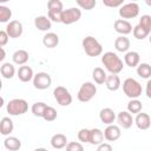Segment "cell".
Wrapping results in <instances>:
<instances>
[{
    "label": "cell",
    "instance_id": "6da1fadb",
    "mask_svg": "<svg viewBox=\"0 0 151 151\" xmlns=\"http://www.w3.org/2000/svg\"><path fill=\"white\" fill-rule=\"evenodd\" d=\"M101 63L105 68L110 72V74H118L123 71L124 67L123 60L114 52H105L101 55Z\"/></svg>",
    "mask_w": 151,
    "mask_h": 151
},
{
    "label": "cell",
    "instance_id": "7a4b0ae2",
    "mask_svg": "<svg viewBox=\"0 0 151 151\" xmlns=\"http://www.w3.org/2000/svg\"><path fill=\"white\" fill-rule=\"evenodd\" d=\"M133 37L138 40H143L151 34V15L144 14L140 17L138 25L133 27Z\"/></svg>",
    "mask_w": 151,
    "mask_h": 151
},
{
    "label": "cell",
    "instance_id": "3957f363",
    "mask_svg": "<svg viewBox=\"0 0 151 151\" xmlns=\"http://www.w3.org/2000/svg\"><path fill=\"white\" fill-rule=\"evenodd\" d=\"M83 48L85 51V53L88 57H98L103 53V46L92 35H87L81 41Z\"/></svg>",
    "mask_w": 151,
    "mask_h": 151
},
{
    "label": "cell",
    "instance_id": "277c9868",
    "mask_svg": "<svg viewBox=\"0 0 151 151\" xmlns=\"http://www.w3.org/2000/svg\"><path fill=\"white\" fill-rule=\"evenodd\" d=\"M123 91L130 99H138L142 94V85L133 78H126L123 81Z\"/></svg>",
    "mask_w": 151,
    "mask_h": 151
},
{
    "label": "cell",
    "instance_id": "5b68a950",
    "mask_svg": "<svg viewBox=\"0 0 151 151\" xmlns=\"http://www.w3.org/2000/svg\"><path fill=\"white\" fill-rule=\"evenodd\" d=\"M6 110L9 113V116H21V114L27 112L28 104H27V101L25 99L14 98V99H12V100H9L7 103Z\"/></svg>",
    "mask_w": 151,
    "mask_h": 151
},
{
    "label": "cell",
    "instance_id": "8992f818",
    "mask_svg": "<svg viewBox=\"0 0 151 151\" xmlns=\"http://www.w3.org/2000/svg\"><path fill=\"white\" fill-rule=\"evenodd\" d=\"M96 93H97V86L91 81H86V83L81 84V86L78 91L77 98L81 103H87L96 96Z\"/></svg>",
    "mask_w": 151,
    "mask_h": 151
},
{
    "label": "cell",
    "instance_id": "52a82bcc",
    "mask_svg": "<svg viewBox=\"0 0 151 151\" xmlns=\"http://www.w3.org/2000/svg\"><path fill=\"white\" fill-rule=\"evenodd\" d=\"M47 9H48V18L51 21L54 22H61V15L64 12L63 2L60 0H50L47 2Z\"/></svg>",
    "mask_w": 151,
    "mask_h": 151
},
{
    "label": "cell",
    "instance_id": "ba28073f",
    "mask_svg": "<svg viewBox=\"0 0 151 151\" xmlns=\"http://www.w3.org/2000/svg\"><path fill=\"white\" fill-rule=\"evenodd\" d=\"M53 96L60 106H68L70 104H72V94L64 86H57L53 90Z\"/></svg>",
    "mask_w": 151,
    "mask_h": 151
},
{
    "label": "cell",
    "instance_id": "9c48e42d",
    "mask_svg": "<svg viewBox=\"0 0 151 151\" xmlns=\"http://www.w3.org/2000/svg\"><path fill=\"white\" fill-rule=\"evenodd\" d=\"M122 19H133L139 14V6L137 2H129L124 4L122 7H119L118 11Z\"/></svg>",
    "mask_w": 151,
    "mask_h": 151
},
{
    "label": "cell",
    "instance_id": "30bf717a",
    "mask_svg": "<svg viewBox=\"0 0 151 151\" xmlns=\"http://www.w3.org/2000/svg\"><path fill=\"white\" fill-rule=\"evenodd\" d=\"M81 18V11L78 7H70L67 9H64L63 15H61V22L64 25H71Z\"/></svg>",
    "mask_w": 151,
    "mask_h": 151
},
{
    "label": "cell",
    "instance_id": "8fae6325",
    "mask_svg": "<svg viewBox=\"0 0 151 151\" xmlns=\"http://www.w3.org/2000/svg\"><path fill=\"white\" fill-rule=\"evenodd\" d=\"M52 84V78L48 73L46 72H38L37 74H34L33 78V85L35 88L38 90H46L51 86Z\"/></svg>",
    "mask_w": 151,
    "mask_h": 151
},
{
    "label": "cell",
    "instance_id": "7c38bea8",
    "mask_svg": "<svg viewBox=\"0 0 151 151\" xmlns=\"http://www.w3.org/2000/svg\"><path fill=\"white\" fill-rule=\"evenodd\" d=\"M5 31L7 32V34H8L9 38L15 39V38L21 37V34L24 32V27H22V24L19 20H12V21H9L7 24Z\"/></svg>",
    "mask_w": 151,
    "mask_h": 151
},
{
    "label": "cell",
    "instance_id": "4fadbf2b",
    "mask_svg": "<svg viewBox=\"0 0 151 151\" xmlns=\"http://www.w3.org/2000/svg\"><path fill=\"white\" fill-rule=\"evenodd\" d=\"M120 136H122V131L118 125L111 124V125H107L106 129L104 130V138L107 142H116L117 139L120 138Z\"/></svg>",
    "mask_w": 151,
    "mask_h": 151
},
{
    "label": "cell",
    "instance_id": "5bb4252c",
    "mask_svg": "<svg viewBox=\"0 0 151 151\" xmlns=\"http://www.w3.org/2000/svg\"><path fill=\"white\" fill-rule=\"evenodd\" d=\"M113 27L117 33H119L120 35H125V37L133 31L132 25L127 20H124V19H117L113 24Z\"/></svg>",
    "mask_w": 151,
    "mask_h": 151
},
{
    "label": "cell",
    "instance_id": "9a60e30c",
    "mask_svg": "<svg viewBox=\"0 0 151 151\" xmlns=\"http://www.w3.org/2000/svg\"><path fill=\"white\" fill-rule=\"evenodd\" d=\"M117 120L119 123V126L125 130L130 129L134 122V119L132 118V114L129 111H120L117 116Z\"/></svg>",
    "mask_w": 151,
    "mask_h": 151
},
{
    "label": "cell",
    "instance_id": "2e32d148",
    "mask_svg": "<svg viewBox=\"0 0 151 151\" xmlns=\"http://www.w3.org/2000/svg\"><path fill=\"white\" fill-rule=\"evenodd\" d=\"M134 124L139 130H147L151 126V117L147 113L139 112L138 114H136Z\"/></svg>",
    "mask_w": 151,
    "mask_h": 151
},
{
    "label": "cell",
    "instance_id": "e0dca14e",
    "mask_svg": "<svg viewBox=\"0 0 151 151\" xmlns=\"http://www.w3.org/2000/svg\"><path fill=\"white\" fill-rule=\"evenodd\" d=\"M34 26L35 28H38L39 31H42V32H47L51 29L52 27V21L50 20L48 17L46 15H39L34 19Z\"/></svg>",
    "mask_w": 151,
    "mask_h": 151
},
{
    "label": "cell",
    "instance_id": "ac0fdd59",
    "mask_svg": "<svg viewBox=\"0 0 151 151\" xmlns=\"http://www.w3.org/2000/svg\"><path fill=\"white\" fill-rule=\"evenodd\" d=\"M17 76H18L19 80L22 81V83H28V81H31L34 78L33 70L29 66H27V65L20 66L19 70H18V72H17Z\"/></svg>",
    "mask_w": 151,
    "mask_h": 151
},
{
    "label": "cell",
    "instance_id": "d6986e66",
    "mask_svg": "<svg viewBox=\"0 0 151 151\" xmlns=\"http://www.w3.org/2000/svg\"><path fill=\"white\" fill-rule=\"evenodd\" d=\"M99 119L101 120V123H104L106 125H111V124H113V122L116 119V113L110 107L101 109L99 112Z\"/></svg>",
    "mask_w": 151,
    "mask_h": 151
},
{
    "label": "cell",
    "instance_id": "ffe728a7",
    "mask_svg": "<svg viewBox=\"0 0 151 151\" xmlns=\"http://www.w3.org/2000/svg\"><path fill=\"white\" fill-rule=\"evenodd\" d=\"M42 44L45 47L47 48H54L58 46L59 44V37L57 33L53 32H48L42 37Z\"/></svg>",
    "mask_w": 151,
    "mask_h": 151
},
{
    "label": "cell",
    "instance_id": "44dd1931",
    "mask_svg": "<svg viewBox=\"0 0 151 151\" xmlns=\"http://www.w3.org/2000/svg\"><path fill=\"white\" fill-rule=\"evenodd\" d=\"M139 61H140V55L136 51L126 52L124 55V63L130 67H137L139 65Z\"/></svg>",
    "mask_w": 151,
    "mask_h": 151
},
{
    "label": "cell",
    "instance_id": "7402d4cb",
    "mask_svg": "<svg viewBox=\"0 0 151 151\" xmlns=\"http://www.w3.org/2000/svg\"><path fill=\"white\" fill-rule=\"evenodd\" d=\"M68 144L67 142V138L65 134L63 133H55L52 136L51 138V145L53 149H63V147H66V145Z\"/></svg>",
    "mask_w": 151,
    "mask_h": 151
},
{
    "label": "cell",
    "instance_id": "603a6c76",
    "mask_svg": "<svg viewBox=\"0 0 151 151\" xmlns=\"http://www.w3.org/2000/svg\"><path fill=\"white\" fill-rule=\"evenodd\" d=\"M114 48L118 52L126 53L129 51V48H130V40H129V38H126L125 35H119L114 40Z\"/></svg>",
    "mask_w": 151,
    "mask_h": 151
},
{
    "label": "cell",
    "instance_id": "cb8c5ba5",
    "mask_svg": "<svg viewBox=\"0 0 151 151\" xmlns=\"http://www.w3.org/2000/svg\"><path fill=\"white\" fill-rule=\"evenodd\" d=\"M104 140V132L98 129V127H93L90 130V144L92 145H100Z\"/></svg>",
    "mask_w": 151,
    "mask_h": 151
},
{
    "label": "cell",
    "instance_id": "d4e9b609",
    "mask_svg": "<svg viewBox=\"0 0 151 151\" xmlns=\"http://www.w3.org/2000/svg\"><path fill=\"white\" fill-rule=\"evenodd\" d=\"M28 58H29L28 52L25 51V50H17L12 55L13 63L17 64V65H21V66H24L28 61Z\"/></svg>",
    "mask_w": 151,
    "mask_h": 151
},
{
    "label": "cell",
    "instance_id": "484cf974",
    "mask_svg": "<svg viewBox=\"0 0 151 151\" xmlns=\"http://www.w3.org/2000/svg\"><path fill=\"white\" fill-rule=\"evenodd\" d=\"M14 129V124L9 117H4L0 122V133L2 136H8Z\"/></svg>",
    "mask_w": 151,
    "mask_h": 151
},
{
    "label": "cell",
    "instance_id": "4316f807",
    "mask_svg": "<svg viewBox=\"0 0 151 151\" xmlns=\"http://www.w3.org/2000/svg\"><path fill=\"white\" fill-rule=\"evenodd\" d=\"M4 145L9 151H18L21 147V140L19 138H17V137L9 136L4 140Z\"/></svg>",
    "mask_w": 151,
    "mask_h": 151
},
{
    "label": "cell",
    "instance_id": "83f0119b",
    "mask_svg": "<svg viewBox=\"0 0 151 151\" xmlns=\"http://www.w3.org/2000/svg\"><path fill=\"white\" fill-rule=\"evenodd\" d=\"M105 85L107 87V90L110 91H117L120 87V78L118 77V74H110L106 78Z\"/></svg>",
    "mask_w": 151,
    "mask_h": 151
},
{
    "label": "cell",
    "instance_id": "f1b7e54d",
    "mask_svg": "<svg viewBox=\"0 0 151 151\" xmlns=\"http://www.w3.org/2000/svg\"><path fill=\"white\" fill-rule=\"evenodd\" d=\"M0 73L5 79H12L15 74V67L11 63H4L0 67Z\"/></svg>",
    "mask_w": 151,
    "mask_h": 151
},
{
    "label": "cell",
    "instance_id": "f546056e",
    "mask_svg": "<svg viewBox=\"0 0 151 151\" xmlns=\"http://www.w3.org/2000/svg\"><path fill=\"white\" fill-rule=\"evenodd\" d=\"M92 78H93V80H94L96 84L101 85V84H105L106 78H107V74H106V72L101 67H96L92 71Z\"/></svg>",
    "mask_w": 151,
    "mask_h": 151
},
{
    "label": "cell",
    "instance_id": "4dcf8cb0",
    "mask_svg": "<svg viewBox=\"0 0 151 151\" xmlns=\"http://www.w3.org/2000/svg\"><path fill=\"white\" fill-rule=\"evenodd\" d=\"M137 74L143 79L151 78V65L147 63H142L137 66Z\"/></svg>",
    "mask_w": 151,
    "mask_h": 151
},
{
    "label": "cell",
    "instance_id": "1f68e13d",
    "mask_svg": "<svg viewBox=\"0 0 151 151\" xmlns=\"http://www.w3.org/2000/svg\"><path fill=\"white\" fill-rule=\"evenodd\" d=\"M142 107H143V104L138 99H131L127 104V111L132 114H138L139 112H142Z\"/></svg>",
    "mask_w": 151,
    "mask_h": 151
},
{
    "label": "cell",
    "instance_id": "d6a6232c",
    "mask_svg": "<svg viewBox=\"0 0 151 151\" xmlns=\"http://www.w3.org/2000/svg\"><path fill=\"white\" fill-rule=\"evenodd\" d=\"M46 109H47V105H46L45 103H42V101H37V103H34V104L32 105L31 111H32V113H33L35 117H41V118H42V116H44Z\"/></svg>",
    "mask_w": 151,
    "mask_h": 151
},
{
    "label": "cell",
    "instance_id": "836d02e7",
    "mask_svg": "<svg viewBox=\"0 0 151 151\" xmlns=\"http://www.w3.org/2000/svg\"><path fill=\"white\" fill-rule=\"evenodd\" d=\"M77 5L85 11H91L96 7L97 1L96 0H77Z\"/></svg>",
    "mask_w": 151,
    "mask_h": 151
},
{
    "label": "cell",
    "instance_id": "e575fe53",
    "mask_svg": "<svg viewBox=\"0 0 151 151\" xmlns=\"http://www.w3.org/2000/svg\"><path fill=\"white\" fill-rule=\"evenodd\" d=\"M12 17V11L7 7L1 5L0 6V22H7Z\"/></svg>",
    "mask_w": 151,
    "mask_h": 151
},
{
    "label": "cell",
    "instance_id": "d590c367",
    "mask_svg": "<svg viewBox=\"0 0 151 151\" xmlns=\"http://www.w3.org/2000/svg\"><path fill=\"white\" fill-rule=\"evenodd\" d=\"M57 116H58V113H57L55 109L52 107V106H47V109L45 110V113H44L42 118L46 122H53V120L57 119Z\"/></svg>",
    "mask_w": 151,
    "mask_h": 151
},
{
    "label": "cell",
    "instance_id": "8d00e7d4",
    "mask_svg": "<svg viewBox=\"0 0 151 151\" xmlns=\"http://www.w3.org/2000/svg\"><path fill=\"white\" fill-rule=\"evenodd\" d=\"M78 139L81 143H88L90 142V130L88 129H81L78 132Z\"/></svg>",
    "mask_w": 151,
    "mask_h": 151
},
{
    "label": "cell",
    "instance_id": "74e56055",
    "mask_svg": "<svg viewBox=\"0 0 151 151\" xmlns=\"http://www.w3.org/2000/svg\"><path fill=\"white\" fill-rule=\"evenodd\" d=\"M66 151H84V146L79 142H70L66 145Z\"/></svg>",
    "mask_w": 151,
    "mask_h": 151
},
{
    "label": "cell",
    "instance_id": "f35d334b",
    "mask_svg": "<svg viewBox=\"0 0 151 151\" xmlns=\"http://www.w3.org/2000/svg\"><path fill=\"white\" fill-rule=\"evenodd\" d=\"M103 4L107 7H122L124 5V0H103Z\"/></svg>",
    "mask_w": 151,
    "mask_h": 151
},
{
    "label": "cell",
    "instance_id": "ab89813d",
    "mask_svg": "<svg viewBox=\"0 0 151 151\" xmlns=\"http://www.w3.org/2000/svg\"><path fill=\"white\" fill-rule=\"evenodd\" d=\"M8 34L6 31H0V47H4L8 41Z\"/></svg>",
    "mask_w": 151,
    "mask_h": 151
},
{
    "label": "cell",
    "instance_id": "60d3db41",
    "mask_svg": "<svg viewBox=\"0 0 151 151\" xmlns=\"http://www.w3.org/2000/svg\"><path fill=\"white\" fill-rule=\"evenodd\" d=\"M97 151H113V150H112V146L109 143H101L100 145H98Z\"/></svg>",
    "mask_w": 151,
    "mask_h": 151
},
{
    "label": "cell",
    "instance_id": "b9f144b4",
    "mask_svg": "<svg viewBox=\"0 0 151 151\" xmlns=\"http://www.w3.org/2000/svg\"><path fill=\"white\" fill-rule=\"evenodd\" d=\"M145 94H146V97H147V98H150V99H151V78H150V79L147 80V83H146Z\"/></svg>",
    "mask_w": 151,
    "mask_h": 151
},
{
    "label": "cell",
    "instance_id": "7bdbcfd3",
    "mask_svg": "<svg viewBox=\"0 0 151 151\" xmlns=\"http://www.w3.org/2000/svg\"><path fill=\"white\" fill-rule=\"evenodd\" d=\"M5 59V51H4V47H1V57H0V60H4Z\"/></svg>",
    "mask_w": 151,
    "mask_h": 151
},
{
    "label": "cell",
    "instance_id": "ee69618b",
    "mask_svg": "<svg viewBox=\"0 0 151 151\" xmlns=\"http://www.w3.org/2000/svg\"><path fill=\"white\" fill-rule=\"evenodd\" d=\"M33 151H47L45 147H38V149H35V150H33Z\"/></svg>",
    "mask_w": 151,
    "mask_h": 151
},
{
    "label": "cell",
    "instance_id": "f6af8a7d",
    "mask_svg": "<svg viewBox=\"0 0 151 151\" xmlns=\"http://www.w3.org/2000/svg\"><path fill=\"white\" fill-rule=\"evenodd\" d=\"M145 2H146V5H149V6H151V1H147V0H146Z\"/></svg>",
    "mask_w": 151,
    "mask_h": 151
},
{
    "label": "cell",
    "instance_id": "bcb514c9",
    "mask_svg": "<svg viewBox=\"0 0 151 151\" xmlns=\"http://www.w3.org/2000/svg\"><path fill=\"white\" fill-rule=\"evenodd\" d=\"M149 40H150V44H151V34H150V37H149Z\"/></svg>",
    "mask_w": 151,
    "mask_h": 151
}]
</instances>
